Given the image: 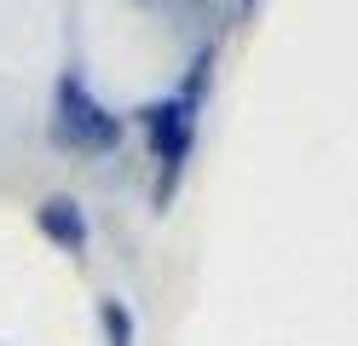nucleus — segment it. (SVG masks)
<instances>
[{
  "instance_id": "20e7f679",
  "label": "nucleus",
  "mask_w": 358,
  "mask_h": 346,
  "mask_svg": "<svg viewBox=\"0 0 358 346\" xmlns=\"http://www.w3.org/2000/svg\"><path fill=\"white\" fill-rule=\"evenodd\" d=\"M99 329H104V346H133L139 340V323H133V312L122 306L116 294L99 300Z\"/></svg>"
},
{
  "instance_id": "f03ea898",
  "label": "nucleus",
  "mask_w": 358,
  "mask_h": 346,
  "mask_svg": "<svg viewBox=\"0 0 358 346\" xmlns=\"http://www.w3.org/2000/svg\"><path fill=\"white\" fill-rule=\"evenodd\" d=\"M47 133L58 138L64 150L76 156H110L127 138L122 115H110L93 92H87V81L76 75V69H64L58 87H52V115H47Z\"/></svg>"
},
{
  "instance_id": "f257e3e1",
  "label": "nucleus",
  "mask_w": 358,
  "mask_h": 346,
  "mask_svg": "<svg viewBox=\"0 0 358 346\" xmlns=\"http://www.w3.org/2000/svg\"><path fill=\"white\" fill-rule=\"evenodd\" d=\"M208 64H214V52L203 58L196 81H185L179 92H168V99H150V104L139 110V133H145V145H150V156H156V168H162V202L173 196L179 173H185V161H191V150H196V110H203Z\"/></svg>"
},
{
  "instance_id": "7ed1b4c3",
  "label": "nucleus",
  "mask_w": 358,
  "mask_h": 346,
  "mask_svg": "<svg viewBox=\"0 0 358 346\" xmlns=\"http://www.w3.org/2000/svg\"><path fill=\"white\" fill-rule=\"evenodd\" d=\"M35 231L47 237L52 248L64 254H87V243H93V225H87V208L76 196H47V202H35Z\"/></svg>"
}]
</instances>
